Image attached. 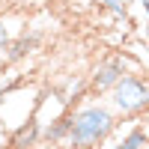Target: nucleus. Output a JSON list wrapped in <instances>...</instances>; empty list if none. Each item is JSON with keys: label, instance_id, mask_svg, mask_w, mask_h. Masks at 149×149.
<instances>
[{"label": "nucleus", "instance_id": "1", "mask_svg": "<svg viewBox=\"0 0 149 149\" xmlns=\"http://www.w3.org/2000/svg\"><path fill=\"white\" fill-rule=\"evenodd\" d=\"M116 110L110 104H81L72 110V137L69 143L81 149H102V143L116 131Z\"/></svg>", "mask_w": 149, "mask_h": 149}, {"label": "nucleus", "instance_id": "2", "mask_svg": "<svg viewBox=\"0 0 149 149\" xmlns=\"http://www.w3.org/2000/svg\"><path fill=\"white\" fill-rule=\"evenodd\" d=\"M110 107L116 116H140L149 110V81L140 74H125L113 90H110Z\"/></svg>", "mask_w": 149, "mask_h": 149}, {"label": "nucleus", "instance_id": "3", "mask_svg": "<svg viewBox=\"0 0 149 149\" xmlns=\"http://www.w3.org/2000/svg\"><path fill=\"white\" fill-rule=\"evenodd\" d=\"M134 63V60L128 57V54H110V57H104V60H98V63L90 69V93H95V95H110V90L125 78V74H131L128 72V66Z\"/></svg>", "mask_w": 149, "mask_h": 149}, {"label": "nucleus", "instance_id": "4", "mask_svg": "<svg viewBox=\"0 0 149 149\" xmlns=\"http://www.w3.org/2000/svg\"><path fill=\"white\" fill-rule=\"evenodd\" d=\"M39 143H42V122H39V113L30 110V116L18 122L6 137V149H39Z\"/></svg>", "mask_w": 149, "mask_h": 149}, {"label": "nucleus", "instance_id": "5", "mask_svg": "<svg viewBox=\"0 0 149 149\" xmlns=\"http://www.w3.org/2000/svg\"><path fill=\"white\" fill-rule=\"evenodd\" d=\"M39 45H42V33H39V30H24L18 39L9 42V48L3 51V57H6L9 66H15V63H21V60H27Z\"/></svg>", "mask_w": 149, "mask_h": 149}, {"label": "nucleus", "instance_id": "6", "mask_svg": "<svg viewBox=\"0 0 149 149\" xmlns=\"http://www.w3.org/2000/svg\"><path fill=\"white\" fill-rule=\"evenodd\" d=\"M86 93H90V78H86V74H69L63 81V86L57 90V95H60V102H63L66 110H72Z\"/></svg>", "mask_w": 149, "mask_h": 149}, {"label": "nucleus", "instance_id": "7", "mask_svg": "<svg viewBox=\"0 0 149 149\" xmlns=\"http://www.w3.org/2000/svg\"><path fill=\"white\" fill-rule=\"evenodd\" d=\"M69 137H72V110H63L57 119H51V122L42 128V140L51 143V146L69 143Z\"/></svg>", "mask_w": 149, "mask_h": 149}, {"label": "nucleus", "instance_id": "8", "mask_svg": "<svg viewBox=\"0 0 149 149\" xmlns=\"http://www.w3.org/2000/svg\"><path fill=\"white\" fill-rule=\"evenodd\" d=\"M146 140H149V134H146L143 128H131V131H128L116 146H102V149H143Z\"/></svg>", "mask_w": 149, "mask_h": 149}, {"label": "nucleus", "instance_id": "9", "mask_svg": "<svg viewBox=\"0 0 149 149\" xmlns=\"http://www.w3.org/2000/svg\"><path fill=\"white\" fill-rule=\"evenodd\" d=\"M24 84V74H6V81H0V102H3L6 95H12Z\"/></svg>", "mask_w": 149, "mask_h": 149}, {"label": "nucleus", "instance_id": "10", "mask_svg": "<svg viewBox=\"0 0 149 149\" xmlns=\"http://www.w3.org/2000/svg\"><path fill=\"white\" fill-rule=\"evenodd\" d=\"M98 3H104V9H110V12H113V15H119V18H125V15H128L125 0H98Z\"/></svg>", "mask_w": 149, "mask_h": 149}, {"label": "nucleus", "instance_id": "11", "mask_svg": "<svg viewBox=\"0 0 149 149\" xmlns=\"http://www.w3.org/2000/svg\"><path fill=\"white\" fill-rule=\"evenodd\" d=\"M9 42H12V33H9V27H6V21L0 18V54L9 48Z\"/></svg>", "mask_w": 149, "mask_h": 149}, {"label": "nucleus", "instance_id": "12", "mask_svg": "<svg viewBox=\"0 0 149 149\" xmlns=\"http://www.w3.org/2000/svg\"><path fill=\"white\" fill-rule=\"evenodd\" d=\"M140 9H143V15H146V24H149V0H137Z\"/></svg>", "mask_w": 149, "mask_h": 149}, {"label": "nucleus", "instance_id": "13", "mask_svg": "<svg viewBox=\"0 0 149 149\" xmlns=\"http://www.w3.org/2000/svg\"><path fill=\"white\" fill-rule=\"evenodd\" d=\"M6 69H9V63H6V57H3V54H0V74H3Z\"/></svg>", "mask_w": 149, "mask_h": 149}, {"label": "nucleus", "instance_id": "14", "mask_svg": "<svg viewBox=\"0 0 149 149\" xmlns=\"http://www.w3.org/2000/svg\"><path fill=\"white\" fill-rule=\"evenodd\" d=\"M54 149H81V146H74V143H60V146H54Z\"/></svg>", "mask_w": 149, "mask_h": 149}, {"label": "nucleus", "instance_id": "15", "mask_svg": "<svg viewBox=\"0 0 149 149\" xmlns=\"http://www.w3.org/2000/svg\"><path fill=\"white\" fill-rule=\"evenodd\" d=\"M6 131V122H3V113H0V134Z\"/></svg>", "mask_w": 149, "mask_h": 149}, {"label": "nucleus", "instance_id": "16", "mask_svg": "<svg viewBox=\"0 0 149 149\" xmlns=\"http://www.w3.org/2000/svg\"><path fill=\"white\" fill-rule=\"evenodd\" d=\"M78 3H86V0H78Z\"/></svg>", "mask_w": 149, "mask_h": 149}]
</instances>
